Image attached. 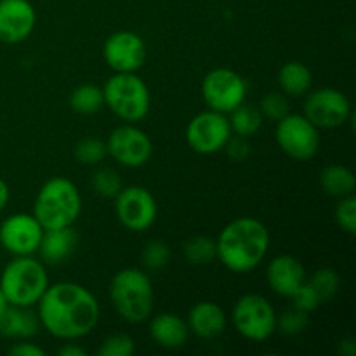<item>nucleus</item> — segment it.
<instances>
[{"mask_svg":"<svg viewBox=\"0 0 356 356\" xmlns=\"http://www.w3.org/2000/svg\"><path fill=\"white\" fill-rule=\"evenodd\" d=\"M40 327L52 337L75 341L89 336L99 322V302L92 292L75 282L49 285L37 302Z\"/></svg>","mask_w":356,"mask_h":356,"instance_id":"f257e3e1","label":"nucleus"},{"mask_svg":"<svg viewBox=\"0 0 356 356\" xmlns=\"http://www.w3.org/2000/svg\"><path fill=\"white\" fill-rule=\"evenodd\" d=\"M218 259L233 273L256 270L270 249V232L256 218H238L222 228L216 240Z\"/></svg>","mask_w":356,"mask_h":356,"instance_id":"f03ea898","label":"nucleus"},{"mask_svg":"<svg viewBox=\"0 0 356 356\" xmlns=\"http://www.w3.org/2000/svg\"><path fill=\"white\" fill-rule=\"evenodd\" d=\"M82 212V195L66 177H52L38 190L33 216L44 229H61L75 225Z\"/></svg>","mask_w":356,"mask_h":356,"instance_id":"7ed1b4c3","label":"nucleus"},{"mask_svg":"<svg viewBox=\"0 0 356 356\" xmlns=\"http://www.w3.org/2000/svg\"><path fill=\"white\" fill-rule=\"evenodd\" d=\"M49 287L44 264L31 256H14L0 275V289L7 302L21 308H33Z\"/></svg>","mask_w":356,"mask_h":356,"instance_id":"20e7f679","label":"nucleus"},{"mask_svg":"<svg viewBox=\"0 0 356 356\" xmlns=\"http://www.w3.org/2000/svg\"><path fill=\"white\" fill-rule=\"evenodd\" d=\"M110 299L125 322H146L153 312L152 280L138 268L120 270L110 284Z\"/></svg>","mask_w":356,"mask_h":356,"instance_id":"39448f33","label":"nucleus"},{"mask_svg":"<svg viewBox=\"0 0 356 356\" xmlns=\"http://www.w3.org/2000/svg\"><path fill=\"white\" fill-rule=\"evenodd\" d=\"M104 104L125 124H138L149 113L152 96L136 73H115L103 87Z\"/></svg>","mask_w":356,"mask_h":356,"instance_id":"423d86ee","label":"nucleus"},{"mask_svg":"<svg viewBox=\"0 0 356 356\" xmlns=\"http://www.w3.org/2000/svg\"><path fill=\"white\" fill-rule=\"evenodd\" d=\"M233 325L236 332L254 343L268 341L277 332V312L266 298L259 294H245L235 302Z\"/></svg>","mask_w":356,"mask_h":356,"instance_id":"0eeeda50","label":"nucleus"},{"mask_svg":"<svg viewBox=\"0 0 356 356\" xmlns=\"http://www.w3.org/2000/svg\"><path fill=\"white\" fill-rule=\"evenodd\" d=\"M278 146L294 160H309L318 153V129L305 115L289 113L277 122L275 132Z\"/></svg>","mask_w":356,"mask_h":356,"instance_id":"6e6552de","label":"nucleus"},{"mask_svg":"<svg viewBox=\"0 0 356 356\" xmlns=\"http://www.w3.org/2000/svg\"><path fill=\"white\" fill-rule=\"evenodd\" d=\"M247 83L242 75L229 68H216L202 82V97L209 110L229 113L245 101Z\"/></svg>","mask_w":356,"mask_h":356,"instance_id":"1a4fd4ad","label":"nucleus"},{"mask_svg":"<svg viewBox=\"0 0 356 356\" xmlns=\"http://www.w3.org/2000/svg\"><path fill=\"white\" fill-rule=\"evenodd\" d=\"M232 138V127L225 113L207 110L195 115L186 127V141L193 152L212 155L225 149Z\"/></svg>","mask_w":356,"mask_h":356,"instance_id":"9d476101","label":"nucleus"},{"mask_svg":"<svg viewBox=\"0 0 356 356\" xmlns=\"http://www.w3.org/2000/svg\"><path fill=\"white\" fill-rule=\"evenodd\" d=\"M305 117L316 129L341 127L351 117V103L341 90L322 87L308 94L305 101Z\"/></svg>","mask_w":356,"mask_h":356,"instance_id":"9b49d317","label":"nucleus"},{"mask_svg":"<svg viewBox=\"0 0 356 356\" xmlns=\"http://www.w3.org/2000/svg\"><path fill=\"white\" fill-rule=\"evenodd\" d=\"M108 155L124 167H143L153 153L149 136L134 124H124L113 129L106 141Z\"/></svg>","mask_w":356,"mask_h":356,"instance_id":"f8f14e48","label":"nucleus"},{"mask_svg":"<svg viewBox=\"0 0 356 356\" xmlns=\"http://www.w3.org/2000/svg\"><path fill=\"white\" fill-rule=\"evenodd\" d=\"M115 212L124 228L145 232L156 219L155 197L143 186L122 188L115 197Z\"/></svg>","mask_w":356,"mask_h":356,"instance_id":"ddd939ff","label":"nucleus"},{"mask_svg":"<svg viewBox=\"0 0 356 356\" xmlns=\"http://www.w3.org/2000/svg\"><path fill=\"white\" fill-rule=\"evenodd\" d=\"M103 58L115 73H136L146 61L145 40L134 31H115L104 42Z\"/></svg>","mask_w":356,"mask_h":356,"instance_id":"4468645a","label":"nucleus"},{"mask_svg":"<svg viewBox=\"0 0 356 356\" xmlns=\"http://www.w3.org/2000/svg\"><path fill=\"white\" fill-rule=\"evenodd\" d=\"M44 228L33 214H13L0 225V245L13 256H31L38 250Z\"/></svg>","mask_w":356,"mask_h":356,"instance_id":"2eb2a0df","label":"nucleus"},{"mask_svg":"<svg viewBox=\"0 0 356 356\" xmlns=\"http://www.w3.org/2000/svg\"><path fill=\"white\" fill-rule=\"evenodd\" d=\"M37 24V13L28 0H0V42L19 44Z\"/></svg>","mask_w":356,"mask_h":356,"instance_id":"dca6fc26","label":"nucleus"},{"mask_svg":"<svg viewBox=\"0 0 356 356\" xmlns=\"http://www.w3.org/2000/svg\"><path fill=\"white\" fill-rule=\"evenodd\" d=\"M266 282L275 294L292 298L294 292L306 282V270L301 261L289 254L273 257L268 264Z\"/></svg>","mask_w":356,"mask_h":356,"instance_id":"f3484780","label":"nucleus"},{"mask_svg":"<svg viewBox=\"0 0 356 356\" xmlns=\"http://www.w3.org/2000/svg\"><path fill=\"white\" fill-rule=\"evenodd\" d=\"M188 329L200 339H214L226 329V315L219 305L212 301H200L190 309Z\"/></svg>","mask_w":356,"mask_h":356,"instance_id":"a211bd4d","label":"nucleus"},{"mask_svg":"<svg viewBox=\"0 0 356 356\" xmlns=\"http://www.w3.org/2000/svg\"><path fill=\"white\" fill-rule=\"evenodd\" d=\"M149 336L159 346L177 350L188 343L190 329L181 316L174 313H160L149 322Z\"/></svg>","mask_w":356,"mask_h":356,"instance_id":"6ab92c4d","label":"nucleus"},{"mask_svg":"<svg viewBox=\"0 0 356 356\" xmlns=\"http://www.w3.org/2000/svg\"><path fill=\"white\" fill-rule=\"evenodd\" d=\"M79 245V235L72 226L61 229H44L37 252L47 264L65 263Z\"/></svg>","mask_w":356,"mask_h":356,"instance_id":"aec40b11","label":"nucleus"},{"mask_svg":"<svg viewBox=\"0 0 356 356\" xmlns=\"http://www.w3.org/2000/svg\"><path fill=\"white\" fill-rule=\"evenodd\" d=\"M40 330V320L37 312L21 306H7L0 316V334L9 339H31Z\"/></svg>","mask_w":356,"mask_h":356,"instance_id":"412c9836","label":"nucleus"},{"mask_svg":"<svg viewBox=\"0 0 356 356\" xmlns=\"http://www.w3.org/2000/svg\"><path fill=\"white\" fill-rule=\"evenodd\" d=\"M278 86L285 96H306L312 90L313 75L305 63L289 61L278 72Z\"/></svg>","mask_w":356,"mask_h":356,"instance_id":"4be33fe9","label":"nucleus"},{"mask_svg":"<svg viewBox=\"0 0 356 356\" xmlns=\"http://www.w3.org/2000/svg\"><path fill=\"white\" fill-rule=\"evenodd\" d=\"M320 184L330 197L343 198L355 195L356 177L353 170L344 165H327L320 172Z\"/></svg>","mask_w":356,"mask_h":356,"instance_id":"5701e85b","label":"nucleus"},{"mask_svg":"<svg viewBox=\"0 0 356 356\" xmlns=\"http://www.w3.org/2000/svg\"><path fill=\"white\" fill-rule=\"evenodd\" d=\"M229 115L232 117L228 118V122L232 132H235L236 136H242V138H250V136L256 134L264 120L259 108H256L254 104H247L245 101L238 104L235 110L229 111Z\"/></svg>","mask_w":356,"mask_h":356,"instance_id":"b1692460","label":"nucleus"},{"mask_svg":"<svg viewBox=\"0 0 356 356\" xmlns=\"http://www.w3.org/2000/svg\"><path fill=\"white\" fill-rule=\"evenodd\" d=\"M70 106L80 115L97 113L104 106L103 87H97L94 83H83V86L75 87L70 96Z\"/></svg>","mask_w":356,"mask_h":356,"instance_id":"393cba45","label":"nucleus"},{"mask_svg":"<svg viewBox=\"0 0 356 356\" xmlns=\"http://www.w3.org/2000/svg\"><path fill=\"white\" fill-rule=\"evenodd\" d=\"M184 259L191 264H209L218 259V249H216V240L209 236H191L183 245Z\"/></svg>","mask_w":356,"mask_h":356,"instance_id":"a878e982","label":"nucleus"},{"mask_svg":"<svg viewBox=\"0 0 356 356\" xmlns=\"http://www.w3.org/2000/svg\"><path fill=\"white\" fill-rule=\"evenodd\" d=\"M73 155L82 165H99L108 156L106 143L97 138H83L75 145Z\"/></svg>","mask_w":356,"mask_h":356,"instance_id":"bb28decb","label":"nucleus"},{"mask_svg":"<svg viewBox=\"0 0 356 356\" xmlns=\"http://www.w3.org/2000/svg\"><path fill=\"white\" fill-rule=\"evenodd\" d=\"M308 284L312 285L313 291L316 292L320 302H325L337 294L341 285V278L339 275L334 270H330V268H320L318 271L313 273V277L309 278Z\"/></svg>","mask_w":356,"mask_h":356,"instance_id":"cd10ccee","label":"nucleus"},{"mask_svg":"<svg viewBox=\"0 0 356 356\" xmlns=\"http://www.w3.org/2000/svg\"><path fill=\"white\" fill-rule=\"evenodd\" d=\"M92 190L96 191L99 197L104 198H115L118 195V191L122 190V179L118 176V172L111 167H101L96 172L92 174Z\"/></svg>","mask_w":356,"mask_h":356,"instance_id":"c85d7f7f","label":"nucleus"},{"mask_svg":"<svg viewBox=\"0 0 356 356\" xmlns=\"http://www.w3.org/2000/svg\"><path fill=\"white\" fill-rule=\"evenodd\" d=\"M170 261V249L162 240H152L145 245L141 254V263L146 270L159 271L169 264Z\"/></svg>","mask_w":356,"mask_h":356,"instance_id":"c756f323","label":"nucleus"},{"mask_svg":"<svg viewBox=\"0 0 356 356\" xmlns=\"http://www.w3.org/2000/svg\"><path fill=\"white\" fill-rule=\"evenodd\" d=\"M308 313L301 312L294 306L282 313L280 316L277 315V330H280L285 336H298V334L305 332L308 329Z\"/></svg>","mask_w":356,"mask_h":356,"instance_id":"7c9ffc66","label":"nucleus"},{"mask_svg":"<svg viewBox=\"0 0 356 356\" xmlns=\"http://www.w3.org/2000/svg\"><path fill=\"white\" fill-rule=\"evenodd\" d=\"M259 111L261 115H263V118H266V120H282L285 115L291 113L287 96H285L284 92H268L266 96L261 99Z\"/></svg>","mask_w":356,"mask_h":356,"instance_id":"2f4dec72","label":"nucleus"},{"mask_svg":"<svg viewBox=\"0 0 356 356\" xmlns=\"http://www.w3.org/2000/svg\"><path fill=\"white\" fill-rule=\"evenodd\" d=\"M136 351L134 339L127 334H113L101 343L99 356H131Z\"/></svg>","mask_w":356,"mask_h":356,"instance_id":"473e14b6","label":"nucleus"},{"mask_svg":"<svg viewBox=\"0 0 356 356\" xmlns=\"http://www.w3.org/2000/svg\"><path fill=\"white\" fill-rule=\"evenodd\" d=\"M336 222L343 232H346L348 235H355L356 233V198L355 195L350 197H343L337 204L336 212Z\"/></svg>","mask_w":356,"mask_h":356,"instance_id":"72a5a7b5","label":"nucleus"},{"mask_svg":"<svg viewBox=\"0 0 356 356\" xmlns=\"http://www.w3.org/2000/svg\"><path fill=\"white\" fill-rule=\"evenodd\" d=\"M291 299H292V306L301 309V312L305 313L313 312V309H316L320 305H322L318 296H316V292L313 291V287L308 284V282H305V284L294 292V296H292Z\"/></svg>","mask_w":356,"mask_h":356,"instance_id":"f704fd0d","label":"nucleus"},{"mask_svg":"<svg viewBox=\"0 0 356 356\" xmlns=\"http://www.w3.org/2000/svg\"><path fill=\"white\" fill-rule=\"evenodd\" d=\"M225 149L229 159L235 160V162H242V160H245L250 155V145L247 141V138H242V136L236 134L228 139Z\"/></svg>","mask_w":356,"mask_h":356,"instance_id":"c9c22d12","label":"nucleus"},{"mask_svg":"<svg viewBox=\"0 0 356 356\" xmlns=\"http://www.w3.org/2000/svg\"><path fill=\"white\" fill-rule=\"evenodd\" d=\"M7 353L10 356H45V351L33 343H16Z\"/></svg>","mask_w":356,"mask_h":356,"instance_id":"e433bc0d","label":"nucleus"},{"mask_svg":"<svg viewBox=\"0 0 356 356\" xmlns=\"http://www.w3.org/2000/svg\"><path fill=\"white\" fill-rule=\"evenodd\" d=\"M58 353L61 356H86L87 351L83 350V348H80L79 344L70 343V344H65V346L59 348Z\"/></svg>","mask_w":356,"mask_h":356,"instance_id":"4c0bfd02","label":"nucleus"},{"mask_svg":"<svg viewBox=\"0 0 356 356\" xmlns=\"http://www.w3.org/2000/svg\"><path fill=\"white\" fill-rule=\"evenodd\" d=\"M9 198H10L9 186H7L6 181L0 177V212L7 207V204H9Z\"/></svg>","mask_w":356,"mask_h":356,"instance_id":"58836bf2","label":"nucleus"},{"mask_svg":"<svg viewBox=\"0 0 356 356\" xmlns=\"http://www.w3.org/2000/svg\"><path fill=\"white\" fill-rule=\"evenodd\" d=\"M339 353L344 356H355L356 355V344L353 339H344L339 343Z\"/></svg>","mask_w":356,"mask_h":356,"instance_id":"ea45409f","label":"nucleus"},{"mask_svg":"<svg viewBox=\"0 0 356 356\" xmlns=\"http://www.w3.org/2000/svg\"><path fill=\"white\" fill-rule=\"evenodd\" d=\"M7 306H9V302H7L6 296H3L2 289H0V316H2V313L6 312V309H7Z\"/></svg>","mask_w":356,"mask_h":356,"instance_id":"a19ab883","label":"nucleus"}]
</instances>
